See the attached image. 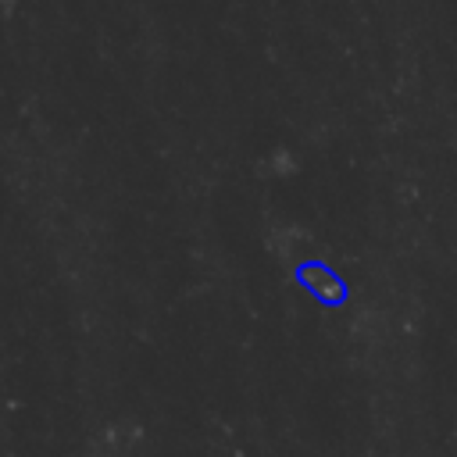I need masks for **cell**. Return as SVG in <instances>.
<instances>
[{"instance_id":"6da1fadb","label":"cell","mask_w":457,"mask_h":457,"mask_svg":"<svg viewBox=\"0 0 457 457\" xmlns=\"http://www.w3.org/2000/svg\"><path fill=\"white\" fill-rule=\"evenodd\" d=\"M296 282H300L307 293H314V300H321L325 307H339V303L346 300V282H343L328 264H321V261L300 264V268H296Z\"/></svg>"}]
</instances>
